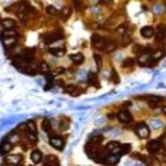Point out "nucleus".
<instances>
[{
	"label": "nucleus",
	"mask_w": 166,
	"mask_h": 166,
	"mask_svg": "<svg viewBox=\"0 0 166 166\" xmlns=\"http://www.w3.org/2000/svg\"><path fill=\"white\" fill-rule=\"evenodd\" d=\"M62 37H64L62 31H61V30H56V31L48 34V35H44V42L47 43V44H51V43L57 42V40H60V39H62Z\"/></svg>",
	"instance_id": "nucleus-1"
},
{
	"label": "nucleus",
	"mask_w": 166,
	"mask_h": 166,
	"mask_svg": "<svg viewBox=\"0 0 166 166\" xmlns=\"http://www.w3.org/2000/svg\"><path fill=\"white\" fill-rule=\"evenodd\" d=\"M91 40H92L94 48H96V49H103L104 46H105V43H107L105 39H104L103 37L97 35V34H94L92 38H91Z\"/></svg>",
	"instance_id": "nucleus-2"
},
{
	"label": "nucleus",
	"mask_w": 166,
	"mask_h": 166,
	"mask_svg": "<svg viewBox=\"0 0 166 166\" xmlns=\"http://www.w3.org/2000/svg\"><path fill=\"white\" fill-rule=\"evenodd\" d=\"M121 149H122V145L118 142H110L107 145V151L110 155H121Z\"/></svg>",
	"instance_id": "nucleus-3"
},
{
	"label": "nucleus",
	"mask_w": 166,
	"mask_h": 166,
	"mask_svg": "<svg viewBox=\"0 0 166 166\" xmlns=\"http://www.w3.org/2000/svg\"><path fill=\"white\" fill-rule=\"evenodd\" d=\"M135 131H136L138 136L142 138V139H145V138L149 136V129H148V126L144 125V123H139L136 126V129H135Z\"/></svg>",
	"instance_id": "nucleus-4"
},
{
	"label": "nucleus",
	"mask_w": 166,
	"mask_h": 166,
	"mask_svg": "<svg viewBox=\"0 0 166 166\" xmlns=\"http://www.w3.org/2000/svg\"><path fill=\"white\" fill-rule=\"evenodd\" d=\"M49 144L57 151H62L64 149V140L60 136H51L49 138Z\"/></svg>",
	"instance_id": "nucleus-5"
},
{
	"label": "nucleus",
	"mask_w": 166,
	"mask_h": 166,
	"mask_svg": "<svg viewBox=\"0 0 166 166\" xmlns=\"http://www.w3.org/2000/svg\"><path fill=\"white\" fill-rule=\"evenodd\" d=\"M13 149V143H11L8 139H4L0 144V153L2 155H7Z\"/></svg>",
	"instance_id": "nucleus-6"
},
{
	"label": "nucleus",
	"mask_w": 166,
	"mask_h": 166,
	"mask_svg": "<svg viewBox=\"0 0 166 166\" xmlns=\"http://www.w3.org/2000/svg\"><path fill=\"white\" fill-rule=\"evenodd\" d=\"M4 162L11 164V165H18L22 162V156L21 155H13V156H7Z\"/></svg>",
	"instance_id": "nucleus-7"
},
{
	"label": "nucleus",
	"mask_w": 166,
	"mask_h": 166,
	"mask_svg": "<svg viewBox=\"0 0 166 166\" xmlns=\"http://www.w3.org/2000/svg\"><path fill=\"white\" fill-rule=\"evenodd\" d=\"M117 116H118V120L122 123H130V122L132 121V116H131L127 110H121Z\"/></svg>",
	"instance_id": "nucleus-8"
},
{
	"label": "nucleus",
	"mask_w": 166,
	"mask_h": 166,
	"mask_svg": "<svg viewBox=\"0 0 166 166\" xmlns=\"http://www.w3.org/2000/svg\"><path fill=\"white\" fill-rule=\"evenodd\" d=\"M2 40H3V46H4V48L9 49V48H12L13 46H16L17 38H16V37H5V38H2Z\"/></svg>",
	"instance_id": "nucleus-9"
},
{
	"label": "nucleus",
	"mask_w": 166,
	"mask_h": 166,
	"mask_svg": "<svg viewBox=\"0 0 166 166\" xmlns=\"http://www.w3.org/2000/svg\"><path fill=\"white\" fill-rule=\"evenodd\" d=\"M20 118L18 117H8V118H5V120H3L2 122H0V130H4L5 127H8V126H11L12 123H14V122H17Z\"/></svg>",
	"instance_id": "nucleus-10"
},
{
	"label": "nucleus",
	"mask_w": 166,
	"mask_h": 166,
	"mask_svg": "<svg viewBox=\"0 0 166 166\" xmlns=\"http://www.w3.org/2000/svg\"><path fill=\"white\" fill-rule=\"evenodd\" d=\"M140 34H142L143 38L149 39L155 35V30H153V27H151V26H144V27H142V30H140Z\"/></svg>",
	"instance_id": "nucleus-11"
},
{
	"label": "nucleus",
	"mask_w": 166,
	"mask_h": 166,
	"mask_svg": "<svg viewBox=\"0 0 166 166\" xmlns=\"http://www.w3.org/2000/svg\"><path fill=\"white\" fill-rule=\"evenodd\" d=\"M147 149L149 151V153H152V155L157 153L158 149H160V142L158 140H151L147 145Z\"/></svg>",
	"instance_id": "nucleus-12"
},
{
	"label": "nucleus",
	"mask_w": 166,
	"mask_h": 166,
	"mask_svg": "<svg viewBox=\"0 0 166 166\" xmlns=\"http://www.w3.org/2000/svg\"><path fill=\"white\" fill-rule=\"evenodd\" d=\"M30 157H31V161L34 164H39L43 160V155H42V152L39 149H34L31 152V156H30Z\"/></svg>",
	"instance_id": "nucleus-13"
},
{
	"label": "nucleus",
	"mask_w": 166,
	"mask_h": 166,
	"mask_svg": "<svg viewBox=\"0 0 166 166\" xmlns=\"http://www.w3.org/2000/svg\"><path fill=\"white\" fill-rule=\"evenodd\" d=\"M70 60L73 61L74 64L79 65V64H82L83 61H85V56H83L81 52H77V53H72L70 55Z\"/></svg>",
	"instance_id": "nucleus-14"
},
{
	"label": "nucleus",
	"mask_w": 166,
	"mask_h": 166,
	"mask_svg": "<svg viewBox=\"0 0 166 166\" xmlns=\"http://www.w3.org/2000/svg\"><path fill=\"white\" fill-rule=\"evenodd\" d=\"M165 34H166V26H165V25L157 26V29H156V39H157V40H161V39H164Z\"/></svg>",
	"instance_id": "nucleus-15"
},
{
	"label": "nucleus",
	"mask_w": 166,
	"mask_h": 166,
	"mask_svg": "<svg viewBox=\"0 0 166 166\" xmlns=\"http://www.w3.org/2000/svg\"><path fill=\"white\" fill-rule=\"evenodd\" d=\"M120 161V156L118 155H112V156H107L104 158V162L105 164H117Z\"/></svg>",
	"instance_id": "nucleus-16"
},
{
	"label": "nucleus",
	"mask_w": 166,
	"mask_h": 166,
	"mask_svg": "<svg viewBox=\"0 0 166 166\" xmlns=\"http://www.w3.org/2000/svg\"><path fill=\"white\" fill-rule=\"evenodd\" d=\"M116 49V43L114 42H107L105 46H104L103 51L105 52V53H110V52H113Z\"/></svg>",
	"instance_id": "nucleus-17"
},
{
	"label": "nucleus",
	"mask_w": 166,
	"mask_h": 166,
	"mask_svg": "<svg viewBox=\"0 0 166 166\" xmlns=\"http://www.w3.org/2000/svg\"><path fill=\"white\" fill-rule=\"evenodd\" d=\"M2 25H3L4 29H13L16 26V22L12 18H5V20H3Z\"/></svg>",
	"instance_id": "nucleus-18"
},
{
	"label": "nucleus",
	"mask_w": 166,
	"mask_h": 166,
	"mask_svg": "<svg viewBox=\"0 0 166 166\" xmlns=\"http://www.w3.org/2000/svg\"><path fill=\"white\" fill-rule=\"evenodd\" d=\"M49 53L53 55V56H57V57H61V56L65 55V49L64 48H51Z\"/></svg>",
	"instance_id": "nucleus-19"
},
{
	"label": "nucleus",
	"mask_w": 166,
	"mask_h": 166,
	"mask_svg": "<svg viewBox=\"0 0 166 166\" xmlns=\"http://www.w3.org/2000/svg\"><path fill=\"white\" fill-rule=\"evenodd\" d=\"M59 160L56 158L55 156H47V158H46V165H59Z\"/></svg>",
	"instance_id": "nucleus-20"
},
{
	"label": "nucleus",
	"mask_w": 166,
	"mask_h": 166,
	"mask_svg": "<svg viewBox=\"0 0 166 166\" xmlns=\"http://www.w3.org/2000/svg\"><path fill=\"white\" fill-rule=\"evenodd\" d=\"M26 138H27V140H29V142H31V143L38 142V136H37V134H34V132H31V131H29V130H27V132H26Z\"/></svg>",
	"instance_id": "nucleus-21"
},
{
	"label": "nucleus",
	"mask_w": 166,
	"mask_h": 166,
	"mask_svg": "<svg viewBox=\"0 0 166 166\" xmlns=\"http://www.w3.org/2000/svg\"><path fill=\"white\" fill-rule=\"evenodd\" d=\"M39 70H40L42 73L47 74V73H49V66H48V64H47V62H44V61H42V62L39 64Z\"/></svg>",
	"instance_id": "nucleus-22"
},
{
	"label": "nucleus",
	"mask_w": 166,
	"mask_h": 166,
	"mask_svg": "<svg viewBox=\"0 0 166 166\" xmlns=\"http://www.w3.org/2000/svg\"><path fill=\"white\" fill-rule=\"evenodd\" d=\"M103 136L101 135H94V136H91L90 138V143H94V145L95 144H99V143H101L103 142Z\"/></svg>",
	"instance_id": "nucleus-23"
},
{
	"label": "nucleus",
	"mask_w": 166,
	"mask_h": 166,
	"mask_svg": "<svg viewBox=\"0 0 166 166\" xmlns=\"http://www.w3.org/2000/svg\"><path fill=\"white\" fill-rule=\"evenodd\" d=\"M5 37H17V33L13 29H7L2 34V38H5Z\"/></svg>",
	"instance_id": "nucleus-24"
},
{
	"label": "nucleus",
	"mask_w": 166,
	"mask_h": 166,
	"mask_svg": "<svg viewBox=\"0 0 166 166\" xmlns=\"http://www.w3.org/2000/svg\"><path fill=\"white\" fill-rule=\"evenodd\" d=\"M26 127H27L29 131H31V132L37 134V125L34 123L33 121H29V122H27V125H26Z\"/></svg>",
	"instance_id": "nucleus-25"
},
{
	"label": "nucleus",
	"mask_w": 166,
	"mask_h": 166,
	"mask_svg": "<svg viewBox=\"0 0 166 166\" xmlns=\"http://www.w3.org/2000/svg\"><path fill=\"white\" fill-rule=\"evenodd\" d=\"M46 11H47V13H48V14H52V16H56V14H59V11L56 9L55 7H52V5H48V7L46 8Z\"/></svg>",
	"instance_id": "nucleus-26"
},
{
	"label": "nucleus",
	"mask_w": 166,
	"mask_h": 166,
	"mask_svg": "<svg viewBox=\"0 0 166 166\" xmlns=\"http://www.w3.org/2000/svg\"><path fill=\"white\" fill-rule=\"evenodd\" d=\"M94 59H95V61H96V66H97V69L100 70L101 69V56L100 55H94Z\"/></svg>",
	"instance_id": "nucleus-27"
},
{
	"label": "nucleus",
	"mask_w": 166,
	"mask_h": 166,
	"mask_svg": "<svg viewBox=\"0 0 166 166\" xmlns=\"http://www.w3.org/2000/svg\"><path fill=\"white\" fill-rule=\"evenodd\" d=\"M75 90H77V87H75V86H73V85H69V86L65 87V91H66L68 94H70V95L75 94Z\"/></svg>",
	"instance_id": "nucleus-28"
},
{
	"label": "nucleus",
	"mask_w": 166,
	"mask_h": 166,
	"mask_svg": "<svg viewBox=\"0 0 166 166\" xmlns=\"http://www.w3.org/2000/svg\"><path fill=\"white\" fill-rule=\"evenodd\" d=\"M145 61H151V56L149 53H144L139 57V62H145Z\"/></svg>",
	"instance_id": "nucleus-29"
},
{
	"label": "nucleus",
	"mask_w": 166,
	"mask_h": 166,
	"mask_svg": "<svg viewBox=\"0 0 166 166\" xmlns=\"http://www.w3.org/2000/svg\"><path fill=\"white\" fill-rule=\"evenodd\" d=\"M126 30H127V25L122 24V25H120L118 27H117V33H120V34H125V33H126Z\"/></svg>",
	"instance_id": "nucleus-30"
},
{
	"label": "nucleus",
	"mask_w": 166,
	"mask_h": 166,
	"mask_svg": "<svg viewBox=\"0 0 166 166\" xmlns=\"http://www.w3.org/2000/svg\"><path fill=\"white\" fill-rule=\"evenodd\" d=\"M69 16H70V9H69V8H64L62 12H61V17H62V18H68Z\"/></svg>",
	"instance_id": "nucleus-31"
},
{
	"label": "nucleus",
	"mask_w": 166,
	"mask_h": 166,
	"mask_svg": "<svg viewBox=\"0 0 166 166\" xmlns=\"http://www.w3.org/2000/svg\"><path fill=\"white\" fill-rule=\"evenodd\" d=\"M164 55H165V53H164V51H156L155 53H153V60H160Z\"/></svg>",
	"instance_id": "nucleus-32"
},
{
	"label": "nucleus",
	"mask_w": 166,
	"mask_h": 166,
	"mask_svg": "<svg viewBox=\"0 0 166 166\" xmlns=\"http://www.w3.org/2000/svg\"><path fill=\"white\" fill-rule=\"evenodd\" d=\"M132 64H134V60H132V59H126V60L123 61V64H122V66H123V68H127V66H131Z\"/></svg>",
	"instance_id": "nucleus-33"
},
{
	"label": "nucleus",
	"mask_w": 166,
	"mask_h": 166,
	"mask_svg": "<svg viewBox=\"0 0 166 166\" xmlns=\"http://www.w3.org/2000/svg\"><path fill=\"white\" fill-rule=\"evenodd\" d=\"M88 82H90V85H94V82L97 83V81H96V75H95L94 73H90L88 74Z\"/></svg>",
	"instance_id": "nucleus-34"
},
{
	"label": "nucleus",
	"mask_w": 166,
	"mask_h": 166,
	"mask_svg": "<svg viewBox=\"0 0 166 166\" xmlns=\"http://www.w3.org/2000/svg\"><path fill=\"white\" fill-rule=\"evenodd\" d=\"M43 129H44V131H47V132H49V130H51L49 121H44V122H43Z\"/></svg>",
	"instance_id": "nucleus-35"
},
{
	"label": "nucleus",
	"mask_w": 166,
	"mask_h": 166,
	"mask_svg": "<svg viewBox=\"0 0 166 166\" xmlns=\"http://www.w3.org/2000/svg\"><path fill=\"white\" fill-rule=\"evenodd\" d=\"M162 12H164V7L162 5H156L155 7V13H157V14H161Z\"/></svg>",
	"instance_id": "nucleus-36"
},
{
	"label": "nucleus",
	"mask_w": 166,
	"mask_h": 166,
	"mask_svg": "<svg viewBox=\"0 0 166 166\" xmlns=\"http://www.w3.org/2000/svg\"><path fill=\"white\" fill-rule=\"evenodd\" d=\"M151 100V101H161V100H162V97H158V96H149V97H148Z\"/></svg>",
	"instance_id": "nucleus-37"
},
{
	"label": "nucleus",
	"mask_w": 166,
	"mask_h": 166,
	"mask_svg": "<svg viewBox=\"0 0 166 166\" xmlns=\"http://www.w3.org/2000/svg\"><path fill=\"white\" fill-rule=\"evenodd\" d=\"M62 73H64V69H62V68L56 69V72H55V74H62Z\"/></svg>",
	"instance_id": "nucleus-38"
},
{
	"label": "nucleus",
	"mask_w": 166,
	"mask_h": 166,
	"mask_svg": "<svg viewBox=\"0 0 166 166\" xmlns=\"http://www.w3.org/2000/svg\"><path fill=\"white\" fill-rule=\"evenodd\" d=\"M101 3H104V4H110L112 3V0H100Z\"/></svg>",
	"instance_id": "nucleus-39"
},
{
	"label": "nucleus",
	"mask_w": 166,
	"mask_h": 166,
	"mask_svg": "<svg viewBox=\"0 0 166 166\" xmlns=\"http://www.w3.org/2000/svg\"><path fill=\"white\" fill-rule=\"evenodd\" d=\"M162 113H165V114H166V105L162 107Z\"/></svg>",
	"instance_id": "nucleus-40"
},
{
	"label": "nucleus",
	"mask_w": 166,
	"mask_h": 166,
	"mask_svg": "<svg viewBox=\"0 0 166 166\" xmlns=\"http://www.w3.org/2000/svg\"><path fill=\"white\" fill-rule=\"evenodd\" d=\"M12 0H3V3H5V4H8V3H11Z\"/></svg>",
	"instance_id": "nucleus-41"
},
{
	"label": "nucleus",
	"mask_w": 166,
	"mask_h": 166,
	"mask_svg": "<svg viewBox=\"0 0 166 166\" xmlns=\"http://www.w3.org/2000/svg\"><path fill=\"white\" fill-rule=\"evenodd\" d=\"M164 53H166V44H165V47H164Z\"/></svg>",
	"instance_id": "nucleus-42"
},
{
	"label": "nucleus",
	"mask_w": 166,
	"mask_h": 166,
	"mask_svg": "<svg viewBox=\"0 0 166 166\" xmlns=\"http://www.w3.org/2000/svg\"><path fill=\"white\" fill-rule=\"evenodd\" d=\"M165 35H166V34H165Z\"/></svg>",
	"instance_id": "nucleus-43"
}]
</instances>
